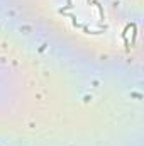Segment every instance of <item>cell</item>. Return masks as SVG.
Wrapping results in <instances>:
<instances>
[]
</instances>
